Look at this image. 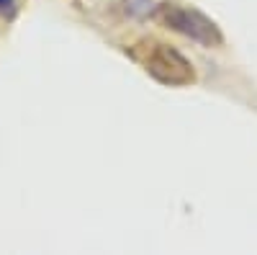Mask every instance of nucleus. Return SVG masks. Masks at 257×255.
Here are the masks:
<instances>
[{
	"label": "nucleus",
	"instance_id": "nucleus-1",
	"mask_svg": "<svg viewBox=\"0 0 257 255\" xmlns=\"http://www.w3.org/2000/svg\"><path fill=\"white\" fill-rule=\"evenodd\" d=\"M157 16L167 29H173V31H178V34L193 39V41H198V44H203V47H219L224 41L219 26L198 11L183 8L178 3H165V6L157 8Z\"/></svg>",
	"mask_w": 257,
	"mask_h": 255
},
{
	"label": "nucleus",
	"instance_id": "nucleus-2",
	"mask_svg": "<svg viewBox=\"0 0 257 255\" xmlns=\"http://www.w3.org/2000/svg\"><path fill=\"white\" fill-rule=\"evenodd\" d=\"M144 67H147L149 75H155L160 82H167V85H188V82H193V77H196L190 62L178 49L167 47V44H160V41L147 44Z\"/></svg>",
	"mask_w": 257,
	"mask_h": 255
},
{
	"label": "nucleus",
	"instance_id": "nucleus-3",
	"mask_svg": "<svg viewBox=\"0 0 257 255\" xmlns=\"http://www.w3.org/2000/svg\"><path fill=\"white\" fill-rule=\"evenodd\" d=\"M121 11L128 16V18H144L149 16V11H155V0H118Z\"/></svg>",
	"mask_w": 257,
	"mask_h": 255
},
{
	"label": "nucleus",
	"instance_id": "nucleus-4",
	"mask_svg": "<svg viewBox=\"0 0 257 255\" xmlns=\"http://www.w3.org/2000/svg\"><path fill=\"white\" fill-rule=\"evenodd\" d=\"M16 13V0H0V16L11 18Z\"/></svg>",
	"mask_w": 257,
	"mask_h": 255
}]
</instances>
